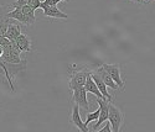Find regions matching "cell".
<instances>
[{
  "mask_svg": "<svg viewBox=\"0 0 155 132\" xmlns=\"http://www.w3.org/2000/svg\"><path fill=\"white\" fill-rule=\"evenodd\" d=\"M67 74H68V88H70V91L72 93V90L74 88L84 85L87 77L91 74V71H89L86 65L72 64V65H70Z\"/></svg>",
  "mask_w": 155,
  "mask_h": 132,
  "instance_id": "6da1fadb",
  "label": "cell"
},
{
  "mask_svg": "<svg viewBox=\"0 0 155 132\" xmlns=\"http://www.w3.org/2000/svg\"><path fill=\"white\" fill-rule=\"evenodd\" d=\"M9 9H10V6L0 5V46H6L11 42L9 38L5 37V32H6L8 26L12 21V19H10L8 16V12L10 11Z\"/></svg>",
  "mask_w": 155,
  "mask_h": 132,
  "instance_id": "7a4b0ae2",
  "label": "cell"
},
{
  "mask_svg": "<svg viewBox=\"0 0 155 132\" xmlns=\"http://www.w3.org/2000/svg\"><path fill=\"white\" fill-rule=\"evenodd\" d=\"M108 121L112 126L113 132H119L122 130V126H123V122H124V114L118 106H115L113 102H109Z\"/></svg>",
  "mask_w": 155,
  "mask_h": 132,
  "instance_id": "3957f363",
  "label": "cell"
},
{
  "mask_svg": "<svg viewBox=\"0 0 155 132\" xmlns=\"http://www.w3.org/2000/svg\"><path fill=\"white\" fill-rule=\"evenodd\" d=\"M72 100L76 105H78V108L84 110V111H89L91 109V105L88 102V99H87V90L83 86H77L72 90Z\"/></svg>",
  "mask_w": 155,
  "mask_h": 132,
  "instance_id": "277c9868",
  "label": "cell"
},
{
  "mask_svg": "<svg viewBox=\"0 0 155 132\" xmlns=\"http://www.w3.org/2000/svg\"><path fill=\"white\" fill-rule=\"evenodd\" d=\"M97 102H98V106H99V117L97 120V124L93 126V128L91 131H97L98 127L108 120V116H109V101L106 99H102V98H97Z\"/></svg>",
  "mask_w": 155,
  "mask_h": 132,
  "instance_id": "5b68a950",
  "label": "cell"
},
{
  "mask_svg": "<svg viewBox=\"0 0 155 132\" xmlns=\"http://www.w3.org/2000/svg\"><path fill=\"white\" fill-rule=\"evenodd\" d=\"M102 67L109 73V75L113 78V80L117 83L118 86L120 88V90H124V82L122 80V77H120V67H119V64H107V63H103Z\"/></svg>",
  "mask_w": 155,
  "mask_h": 132,
  "instance_id": "8992f818",
  "label": "cell"
},
{
  "mask_svg": "<svg viewBox=\"0 0 155 132\" xmlns=\"http://www.w3.org/2000/svg\"><path fill=\"white\" fill-rule=\"evenodd\" d=\"M8 16L10 19H12V20H16V21H19V22H21L24 25H26V26H31L36 21L35 19H31L28 15H25L22 12V10H21V8H14V10H11V11L8 12Z\"/></svg>",
  "mask_w": 155,
  "mask_h": 132,
  "instance_id": "52a82bcc",
  "label": "cell"
},
{
  "mask_svg": "<svg viewBox=\"0 0 155 132\" xmlns=\"http://www.w3.org/2000/svg\"><path fill=\"white\" fill-rule=\"evenodd\" d=\"M40 9L44 10V15L48 16V17H52V19H68V15L62 12L57 5H44L41 4Z\"/></svg>",
  "mask_w": 155,
  "mask_h": 132,
  "instance_id": "ba28073f",
  "label": "cell"
},
{
  "mask_svg": "<svg viewBox=\"0 0 155 132\" xmlns=\"http://www.w3.org/2000/svg\"><path fill=\"white\" fill-rule=\"evenodd\" d=\"M71 122L76 125V127L78 128L82 132H89L91 130L88 128V126L81 120V116H80V108L78 105L74 104V106L72 108V115H71Z\"/></svg>",
  "mask_w": 155,
  "mask_h": 132,
  "instance_id": "9c48e42d",
  "label": "cell"
},
{
  "mask_svg": "<svg viewBox=\"0 0 155 132\" xmlns=\"http://www.w3.org/2000/svg\"><path fill=\"white\" fill-rule=\"evenodd\" d=\"M12 43L15 45V47L20 51V52H30L31 51V41H30V37L24 35V33H20Z\"/></svg>",
  "mask_w": 155,
  "mask_h": 132,
  "instance_id": "30bf717a",
  "label": "cell"
},
{
  "mask_svg": "<svg viewBox=\"0 0 155 132\" xmlns=\"http://www.w3.org/2000/svg\"><path fill=\"white\" fill-rule=\"evenodd\" d=\"M91 75H92V78H93V80L96 82V84H97V86H98V89H99V91L102 93V95H103V99H106V100H108L109 102H112L113 101V96L108 93V90H107V85H106V83L102 80V78L94 72V71H91Z\"/></svg>",
  "mask_w": 155,
  "mask_h": 132,
  "instance_id": "8fae6325",
  "label": "cell"
},
{
  "mask_svg": "<svg viewBox=\"0 0 155 132\" xmlns=\"http://www.w3.org/2000/svg\"><path fill=\"white\" fill-rule=\"evenodd\" d=\"M93 71H94V72H96L101 78H102V80L106 83V85H107L108 88H110V89H113V90H117V89L119 88V86H118V84L113 80V78L109 75V73H108L104 68H103L102 65H101L99 68H96V69H93Z\"/></svg>",
  "mask_w": 155,
  "mask_h": 132,
  "instance_id": "7c38bea8",
  "label": "cell"
},
{
  "mask_svg": "<svg viewBox=\"0 0 155 132\" xmlns=\"http://www.w3.org/2000/svg\"><path fill=\"white\" fill-rule=\"evenodd\" d=\"M84 88H86V90L88 91V93L93 94V95L97 96V98H102V99H103V95H102V93L99 91V89H98V86H97L96 82L93 80V78H92L91 74L87 77V80H86V83H84Z\"/></svg>",
  "mask_w": 155,
  "mask_h": 132,
  "instance_id": "4fadbf2b",
  "label": "cell"
},
{
  "mask_svg": "<svg viewBox=\"0 0 155 132\" xmlns=\"http://www.w3.org/2000/svg\"><path fill=\"white\" fill-rule=\"evenodd\" d=\"M21 33V26L20 25H16V24H10L6 29V32H5V37L9 38L10 41H14V39Z\"/></svg>",
  "mask_w": 155,
  "mask_h": 132,
  "instance_id": "5bb4252c",
  "label": "cell"
},
{
  "mask_svg": "<svg viewBox=\"0 0 155 132\" xmlns=\"http://www.w3.org/2000/svg\"><path fill=\"white\" fill-rule=\"evenodd\" d=\"M99 112H101L99 108H98V110H96L94 112H88V114H87V118H86L84 124L88 126V124H89V122H92V121H97V120H98V117H99Z\"/></svg>",
  "mask_w": 155,
  "mask_h": 132,
  "instance_id": "9a60e30c",
  "label": "cell"
},
{
  "mask_svg": "<svg viewBox=\"0 0 155 132\" xmlns=\"http://www.w3.org/2000/svg\"><path fill=\"white\" fill-rule=\"evenodd\" d=\"M21 10H22V12L25 15H28L29 17H31V19H35L36 20V17H35V9H32L30 5H24V6H21Z\"/></svg>",
  "mask_w": 155,
  "mask_h": 132,
  "instance_id": "2e32d148",
  "label": "cell"
},
{
  "mask_svg": "<svg viewBox=\"0 0 155 132\" xmlns=\"http://www.w3.org/2000/svg\"><path fill=\"white\" fill-rule=\"evenodd\" d=\"M28 2H29V0H16V2H14L10 6H11V8H21V6H24V5H26Z\"/></svg>",
  "mask_w": 155,
  "mask_h": 132,
  "instance_id": "e0dca14e",
  "label": "cell"
},
{
  "mask_svg": "<svg viewBox=\"0 0 155 132\" xmlns=\"http://www.w3.org/2000/svg\"><path fill=\"white\" fill-rule=\"evenodd\" d=\"M28 5H30L32 9H38V8H40L41 6V2H40V0H29V2H28Z\"/></svg>",
  "mask_w": 155,
  "mask_h": 132,
  "instance_id": "ac0fdd59",
  "label": "cell"
},
{
  "mask_svg": "<svg viewBox=\"0 0 155 132\" xmlns=\"http://www.w3.org/2000/svg\"><path fill=\"white\" fill-rule=\"evenodd\" d=\"M61 2H70V0H45V2H41V4H44V5H57Z\"/></svg>",
  "mask_w": 155,
  "mask_h": 132,
  "instance_id": "d6986e66",
  "label": "cell"
},
{
  "mask_svg": "<svg viewBox=\"0 0 155 132\" xmlns=\"http://www.w3.org/2000/svg\"><path fill=\"white\" fill-rule=\"evenodd\" d=\"M101 132H112V126H110V124H107L106 126H104V128H102V130H99Z\"/></svg>",
  "mask_w": 155,
  "mask_h": 132,
  "instance_id": "ffe728a7",
  "label": "cell"
}]
</instances>
